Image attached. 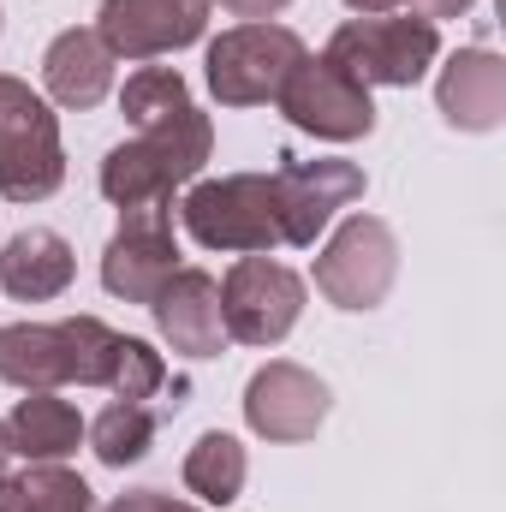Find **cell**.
<instances>
[{
	"mask_svg": "<svg viewBox=\"0 0 506 512\" xmlns=\"http://www.w3.org/2000/svg\"><path fill=\"white\" fill-rule=\"evenodd\" d=\"M215 155V126L197 102L167 114L161 126H143L131 143H114L102 161V197L114 209H149L167 203L179 185H197L203 161Z\"/></svg>",
	"mask_w": 506,
	"mask_h": 512,
	"instance_id": "6da1fadb",
	"label": "cell"
},
{
	"mask_svg": "<svg viewBox=\"0 0 506 512\" xmlns=\"http://www.w3.org/2000/svg\"><path fill=\"white\" fill-rule=\"evenodd\" d=\"M60 185H66V143L54 102L24 78L0 72V197L48 203Z\"/></svg>",
	"mask_w": 506,
	"mask_h": 512,
	"instance_id": "7a4b0ae2",
	"label": "cell"
},
{
	"mask_svg": "<svg viewBox=\"0 0 506 512\" xmlns=\"http://www.w3.org/2000/svg\"><path fill=\"white\" fill-rule=\"evenodd\" d=\"M185 233L203 251L227 256H268L280 239V203H274V173H221L197 179L179 203Z\"/></svg>",
	"mask_w": 506,
	"mask_h": 512,
	"instance_id": "3957f363",
	"label": "cell"
},
{
	"mask_svg": "<svg viewBox=\"0 0 506 512\" xmlns=\"http://www.w3.org/2000/svg\"><path fill=\"white\" fill-rule=\"evenodd\" d=\"M328 60H340L364 90H411L429 78V66L441 60V24L417 18V12H370V18H346L328 48Z\"/></svg>",
	"mask_w": 506,
	"mask_h": 512,
	"instance_id": "277c9868",
	"label": "cell"
},
{
	"mask_svg": "<svg viewBox=\"0 0 506 512\" xmlns=\"http://www.w3.org/2000/svg\"><path fill=\"white\" fill-rule=\"evenodd\" d=\"M298 60H304V36L256 18V24H233L209 42L203 78H209V96L221 108H262L280 96V84Z\"/></svg>",
	"mask_w": 506,
	"mask_h": 512,
	"instance_id": "5b68a950",
	"label": "cell"
},
{
	"mask_svg": "<svg viewBox=\"0 0 506 512\" xmlns=\"http://www.w3.org/2000/svg\"><path fill=\"white\" fill-rule=\"evenodd\" d=\"M274 108H280L298 131L322 137V143H358V137L376 131V96H370L340 60L310 54V48H304V60L286 72Z\"/></svg>",
	"mask_w": 506,
	"mask_h": 512,
	"instance_id": "8992f818",
	"label": "cell"
},
{
	"mask_svg": "<svg viewBox=\"0 0 506 512\" xmlns=\"http://www.w3.org/2000/svg\"><path fill=\"white\" fill-rule=\"evenodd\" d=\"M399 280V239L381 215H346L316 256V292L334 310H376Z\"/></svg>",
	"mask_w": 506,
	"mask_h": 512,
	"instance_id": "52a82bcc",
	"label": "cell"
},
{
	"mask_svg": "<svg viewBox=\"0 0 506 512\" xmlns=\"http://www.w3.org/2000/svg\"><path fill=\"white\" fill-rule=\"evenodd\" d=\"M304 316V274L274 256H239L221 280V322L239 346H280Z\"/></svg>",
	"mask_w": 506,
	"mask_h": 512,
	"instance_id": "ba28073f",
	"label": "cell"
},
{
	"mask_svg": "<svg viewBox=\"0 0 506 512\" xmlns=\"http://www.w3.org/2000/svg\"><path fill=\"white\" fill-rule=\"evenodd\" d=\"M328 411H334L328 382L316 370L292 364V358H268L251 382H245V423H251V435L274 441V447L310 441L328 423Z\"/></svg>",
	"mask_w": 506,
	"mask_h": 512,
	"instance_id": "9c48e42d",
	"label": "cell"
},
{
	"mask_svg": "<svg viewBox=\"0 0 506 512\" xmlns=\"http://www.w3.org/2000/svg\"><path fill=\"white\" fill-rule=\"evenodd\" d=\"M364 167L358 161H334V155H322V161H292L286 155V167L274 173V203H280V239L292 245V251H310L322 233H328V221L346 209V203H358L364 197Z\"/></svg>",
	"mask_w": 506,
	"mask_h": 512,
	"instance_id": "30bf717a",
	"label": "cell"
},
{
	"mask_svg": "<svg viewBox=\"0 0 506 512\" xmlns=\"http://www.w3.org/2000/svg\"><path fill=\"white\" fill-rule=\"evenodd\" d=\"M179 274V245H173V209L149 203V209H120V233L102 251V286L120 304H143Z\"/></svg>",
	"mask_w": 506,
	"mask_h": 512,
	"instance_id": "8fae6325",
	"label": "cell"
},
{
	"mask_svg": "<svg viewBox=\"0 0 506 512\" xmlns=\"http://www.w3.org/2000/svg\"><path fill=\"white\" fill-rule=\"evenodd\" d=\"M215 0H102L96 36L114 48V60H161L191 42H203Z\"/></svg>",
	"mask_w": 506,
	"mask_h": 512,
	"instance_id": "7c38bea8",
	"label": "cell"
},
{
	"mask_svg": "<svg viewBox=\"0 0 506 512\" xmlns=\"http://www.w3.org/2000/svg\"><path fill=\"white\" fill-rule=\"evenodd\" d=\"M149 316L161 328V340L185 358H221L227 352V322H221V280L203 268H179L155 298Z\"/></svg>",
	"mask_w": 506,
	"mask_h": 512,
	"instance_id": "4fadbf2b",
	"label": "cell"
},
{
	"mask_svg": "<svg viewBox=\"0 0 506 512\" xmlns=\"http://www.w3.org/2000/svg\"><path fill=\"white\" fill-rule=\"evenodd\" d=\"M435 108L453 131H501L506 126V60L495 48H459L447 54L435 78Z\"/></svg>",
	"mask_w": 506,
	"mask_h": 512,
	"instance_id": "5bb4252c",
	"label": "cell"
},
{
	"mask_svg": "<svg viewBox=\"0 0 506 512\" xmlns=\"http://www.w3.org/2000/svg\"><path fill=\"white\" fill-rule=\"evenodd\" d=\"M114 66H120L114 48H108L96 30L72 24V30H60V36L48 42V54H42V90H48L54 108H66V114H90V108L108 102V90H114Z\"/></svg>",
	"mask_w": 506,
	"mask_h": 512,
	"instance_id": "9a60e30c",
	"label": "cell"
},
{
	"mask_svg": "<svg viewBox=\"0 0 506 512\" xmlns=\"http://www.w3.org/2000/svg\"><path fill=\"white\" fill-rule=\"evenodd\" d=\"M72 274H78V256H72V245H66L54 227H24V233H12L6 251H0V286H6V298H18V304H48V298H60V292L72 286Z\"/></svg>",
	"mask_w": 506,
	"mask_h": 512,
	"instance_id": "2e32d148",
	"label": "cell"
},
{
	"mask_svg": "<svg viewBox=\"0 0 506 512\" xmlns=\"http://www.w3.org/2000/svg\"><path fill=\"white\" fill-rule=\"evenodd\" d=\"M0 382L18 393L72 387V346L60 322H12L0 328Z\"/></svg>",
	"mask_w": 506,
	"mask_h": 512,
	"instance_id": "e0dca14e",
	"label": "cell"
},
{
	"mask_svg": "<svg viewBox=\"0 0 506 512\" xmlns=\"http://www.w3.org/2000/svg\"><path fill=\"white\" fill-rule=\"evenodd\" d=\"M6 435H12V453L30 465H66L84 447V417L60 393H24L6 417Z\"/></svg>",
	"mask_w": 506,
	"mask_h": 512,
	"instance_id": "ac0fdd59",
	"label": "cell"
},
{
	"mask_svg": "<svg viewBox=\"0 0 506 512\" xmlns=\"http://www.w3.org/2000/svg\"><path fill=\"white\" fill-rule=\"evenodd\" d=\"M185 489L203 501V507H233L239 495H245V477H251V453H245V441L239 435H227V429H209V435H197L191 441V453H185Z\"/></svg>",
	"mask_w": 506,
	"mask_h": 512,
	"instance_id": "d6986e66",
	"label": "cell"
},
{
	"mask_svg": "<svg viewBox=\"0 0 506 512\" xmlns=\"http://www.w3.org/2000/svg\"><path fill=\"white\" fill-rule=\"evenodd\" d=\"M155 429H161L155 405H131V399H114V405H108L96 423H84V441L96 447V459H102V465L126 471V465H137V459L155 447Z\"/></svg>",
	"mask_w": 506,
	"mask_h": 512,
	"instance_id": "ffe728a7",
	"label": "cell"
},
{
	"mask_svg": "<svg viewBox=\"0 0 506 512\" xmlns=\"http://www.w3.org/2000/svg\"><path fill=\"white\" fill-rule=\"evenodd\" d=\"M191 102V90H185V78H179V66H137L126 78V90H120V114H126L131 126H161L167 114H179Z\"/></svg>",
	"mask_w": 506,
	"mask_h": 512,
	"instance_id": "44dd1931",
	"label": "cell"
},
{
	"mask_svg": "<svg viewBox=\"0 0 506 512\" xmlns=\"http://www.w3.org/2000/svg\"><path fill=\"white\" fill-rule=\"evenodd\" d=\"M60 328H66V346H72V382L78 387H108L120 334H114L102 316H66Z\"/></svg>",
	"mask_w": 506,
	"mask_h": 512,
	"instance_id": "7402d4cb",
	"label": "cell"
},
{
	"mask_svg": "<svg viewBox=\"0 0 506 512\" xmlns=\"http://www.w3.org/2000/svg\"><path fill=\"white\" fill-rule=\"evenodd\" d=\"M18 489H24V512H96L90 483L66 465H30Z\"/></svg>",
	"mask_w": 506,
	"mask_h": 512,
	"instance_id": "603a6c76",
	"label": "cell"
},
{
	"mask_svg": "<svg viewBox=\"0 0 506 512\" xmlns=\"http://www.w3.org/2000/svg\"><path fill=\"white\" fill-rule=\"evenodd\" d=\"M161 387H167V364H161V352H155L149 340H131V334H120L108 393H114V399H131V405H149Z\"/></svg>",
	"mask_w": 506,
	"mask_h": 512,
	"instance_id": "cb8c5ba5",
	"label": "cell"
},
{
	"mask_svg": "<svg viewBox=\"0 0 506 512\" xmlns=\"http://www.w3.org/2000/svg\"><path fill=\"white\" fill-rule=\"evenodd\" d=\"M108 512H197L191 501H173V495H161V489H131V495H120Z\"/></svg>",
	"mask_w": 506,
	"mask_h": 512,
	"instance_id": "d4e9b609",
	"label": "cell"
},
{
	"mask_svg": "<svg viewBox=\"0 0 506 512\" xmlns=\"http://www.w3.org/2000/svg\"><path fill=\"white\" fill-rule=\"evenodd\" d=\"M405 12H417V18H429V24H441V18H465L477 0H399Z\"/></svg>",
	"mask_w": 506,
	"mask_h": 512,
	"instance_id": "484cf974",
	"label": "cell"
},
{
	"mask_svg": "<svg viewBox=\"0 0 506 512\" xmlns=\"http://www.w3.org/2000/svg\"><path fill=\"white\" fill-rule=\"evenodd\" d=\"M233 18H245V24H256V18H274V12H286L292 0H221Z\"/></svg>",
	"mask_w": 506,
	"mask_h": 512,
	"instance_id": "4316f807",
	"label": "cell"
},
{
	"mask_svg": "<svg viewBox=\"0 0 506 512\" xmlns=\"http://www.w3.org/2000/svg\"><path fill=\"white\" fill-rule=\"evenodd\" d=\"M0 512H24V489H18V477H6V471H0Z\"/></svg>",
	"mask_w": 506,
	"mask_h": 512,
	"instance_id": "83f0119b",
	"label": "cell"
},
{
	"mask_svg": "<svg viewBox=\"0 0 506 512\" xmlns=\"http://www.w3.org/2000/svg\"><path fill=\"white\" fill-rule=\"evenodd\" d=\"M346 6H352V12H358V18H370V12H393V6H399V0H346Z\"/></svg>",
	"mask_w": 506,
	"mask_h": 512,
	"instance_id": "f1b7e54d",
	"label": "cell"
},
{
	"mask_svg": "<svg viewBox=\"0 0 506 512\" xmlns=\"http://www.w3.org/2000/svg\"><path fill=\"white\" fill-rule=\"evenodd\" d=\"M12 459H18V453H12V435H6V423H0V471H6Z\"/></svg>",
	"mask_w": 506,
	"mask_h": 512,
	"instance_id": "f546056e",
	"label": "cell"
}]
</instances>
